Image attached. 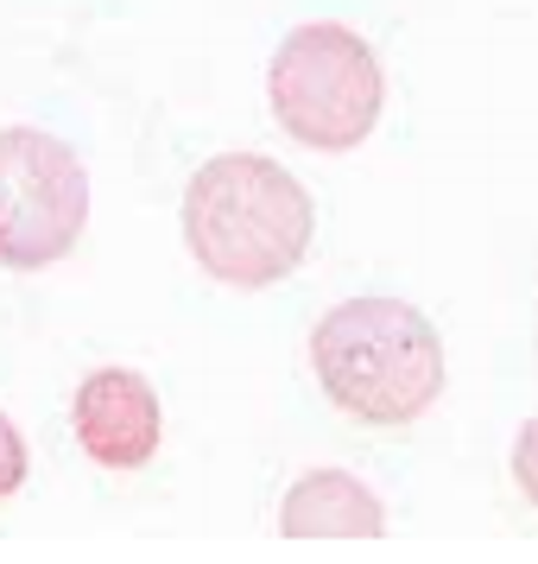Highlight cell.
I'll use <instances>...</instances> for the list:
<instances>
[{"mask_svg":"<svg viewBox=\"0 0 538 564\" xmlns=\"http://www.w3.org/2000/svg\"><path fill=\"white\" fill-rule=\"evenodd\" d=\"M317 204L279 159L216 153L184 184V241L209 280L234 292L279 285L310 248Z\"/></svg>","mask_w":538,"mask_h":564,"instance_id":"6da1fadb","label":"cell"},{"mask_svg":"<svg viewBox=\"0 0 538 564\" xmlns=\"http://www.w3.org/2000/svg\"><path fill=\"white\" fill-rule=\"evenodd\" d=\"M310 368L342 419L411 425L443 393V336L406 299H342L310 330Z\"/></svg>","mask_w":538,"mask_h":564,"instance_id":"7a4b0ae2","label":"cell"},{"mask_svg":"<svg viewBox=\"0 0 538 564\" xmlns=\"http://www.w3.org/2000/svg\"><path fill=\"white\" fill-rule=\"evenodd\" d=\"M266 102L298 147L355 153L386 108V70L355 26L310 20L285 32V45L266 64Z\"/></svg>","mask_w":538,"mask_h":564,"instance_id":"3957f363","label":"cell"},{"mask_svg":"<svg viewBox=\"0 0 538 564\" xmlns=\"http://www.w3.org/2000/svg\"><path fill=\"white\" fill-rule=\"evenodd\" d=\"M89 229V172L45 128H0V267L39 273L70 260Z\"/></svg>","mask_w":538,"mask_h":564,"instance_id":"277c9868","label":"cell"},{"mask_svg":"<svg viewBox=\"0 0 538 564\" xmlns=\"http://www.w3.org/2000/svg\"><path fill=\"white\" fill-rule=\"evenodd\" d=\"M70 425H77L83 457L96 469L133 476L158 457L165 406L140 368H89L77 381V400H70Z\"/></svg>","mask_w":538,"mask_h":564,"instance_id":"5b68a950","label":"cell"},{"mask_svg":"<svg viewBox=\"0 0 538 564\" xmlns=\"http://www.w3.org/2000/svg\"><path fill=\"white\" fill-rule=\"evenodd\" d=\"M279 533L285 539H381L386 508L374 488L355 482L349 469H305L279 501Z\"/></svg>","mask_w":538,"mask_h":564,"instance_id":"8992f818","label":"cell"},{"mask_svg":"<svg viewBox=\"0 0 538 564\" xmlns=\"http://www.w3.org/2000/svg\"><path fill=\"white\" fill-rule=\"evenodd\" d=\"M26 469H32V451H26V437H20V425H13V419L0 412V501L26 488Z\"/></svg>","mask_w":538,"mask_h":564,"instance_id":"52a82bcc","label":"cell"},{"mask_svg":"<svg viewBox=\"0 0 538 564\" xmlns=\"http://www.w3.org/2000/svg\"><path fill=\"white\" fill-rule=\"evenodd\" d=\"M513 482H519V495L538 508V419H526L519 437H513Z\"/></svg>","mask_w":538,"mask_h":564,"instance_id":"ba28073f","label":"cell"}]
</instances>
